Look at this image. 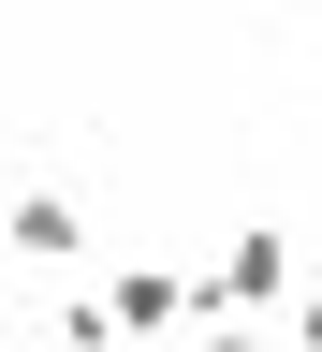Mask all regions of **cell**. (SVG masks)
Segmentation results:
<instances>
[{
  "instance_id": "1",
  "label": "cell",
  "mask_w": 322,
  "mask_h": 352,
  "mask_svg": "<svg viewBox=\"0 0 322 352\" xmlns=\"http://www.w3.org/2000/svg\"><path fill=\"white\" fill-rule=\"evenodd\" d=\"M279 294H293V235H264V220H249V235H235V250L191 279V308H220V323H264Z\"/></svg>"
},
{
  "instance_id": "2",
  "label": "cell",
  "mask_w": 322,
  "mask_h": 352,
  "mask_svg": "<svg viewBox=\"0 0 322 352\" xmlns=\"http://www.w3.org/2000/svg\"><path fill=\"white\" fill-rule=\"evenodd\" d=\"M103 323H117V338H161V323H191V279H176V264H117V279H103Z\"/></svg>"
},
{
  "instance_id": "3",
  "label": "cell",
  "mask_w": 322,
  "mask_h": 352,
  "mask_svg": "<svg viewBox=\"0 0 322 352\" xmlns=\"http://www.w3.org/2000/svg\"><path fill=\"white\" fill-rule=\"evenodd\" d=\"M15 250H30V264H73V250H88V220H73L59 191H30V206H15Z\"/></svg>"
},
{
  "instance_id": "4",
  "label": "cell",
  "mask_w": 322,
  "mask_h": 352,
  "mask_svg": "<svg viewBox=\"0 0 322 352\" xmlns=\"http://www.w3.org/2000/svg\"><path fill=\"white\" fill-rule=\"evenodd\" d=\"M191 352H264V323H205V338H191Z\"/></svg>"
},
{
  "instance_id": "5",
  "label": "cell",
  "mask_w": 322,
  "mask_h": 352,
  "mask_svg": "<svg viewBox=\"0 0 322 352\" xmlns=\"http://www.w3.org/2000/svg\"><path fill=\"white\" fill-rule=\"evenodd\" d=\"M293 352H322V294H293Z\"/></svg>"
}]
</instances>
